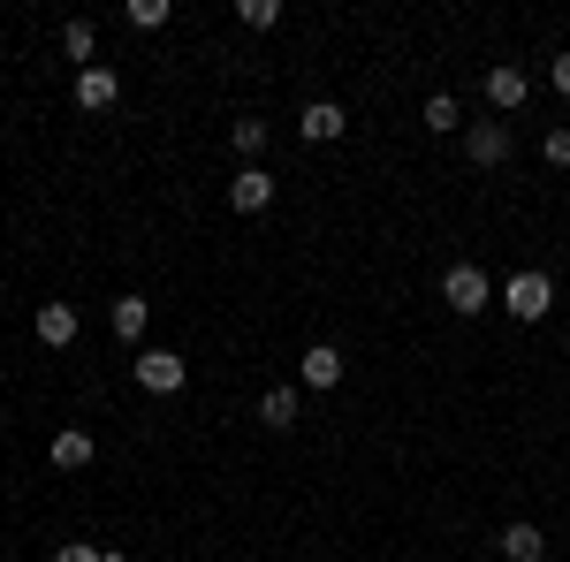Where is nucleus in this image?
I'll use <instances>...</instances> for the list:
<instances>
[{
    "label": "nucleus",
    "instance_id": "1",
    "mask_svg": "<svg viewBox=\"0 0 570 562\" xmlns=\"http://www.w3.org/2000/svg\"><path fill=\"white\" fill-rule=\"evenodd\" d=\"M441 297H449V312H487L494 304V282H487V266H472V259H456L449 274H441Z\"/></svg>",
    "mask_w": 570,
    "mask_h": 562
},
{
    "label": "nucleus",
    "instance_id": "2",
    "mask_svg": "<svg viewBox=\"0 0 570 562\" xmlns=\"http://www.w3.org/2000/svg\"><path fill=\"white\" fill-rule=\"evenodd\" d=\"M130 373H137V388H145V395H176L183 381H190V365H183L176 349H137Z\"/></svg>",
    "mask_w": 570,
    "mask_h": 562
},
{
    "label": "nucleus",
    "instance_id": "3",
    "mask_svg": "<svg viewBox=\"0 0 570 562\" xmlns=\"http://www.w3.org/2000/svg\"><path fill=\"white\" fill-rule=\"evenodd\" d=\"M502 304H510V319H548V312H556V282H548V274H510Z\"/></svg>",
    "mask_w": 570,
    "mask_h": 562
},
{
    "label": "nucleus",
    "instance_id": "4",
    "mask_svg": "<svg viewBox=\"0 0 570 562\" xmlns=\"http://www.w3.org/2000/svg\"><path fill=\"white\" fill-rule=\"evenodd\" d=\"M464 160L472 168H502L510 160V122H472L464 130Z\"/></svg>",
    "mask_w": 570,
    "mask_h": 562
},
{
    "label": "nucleus",
    "instance_id": "5",
    "mask_svg": "<svg viewBox=\"0 0 570 562\" xmlns=\"http://www.w3.org/2000/svg\"><path fill=\"white\" fill-rule=\"evenodd\" d=\"M115 99H122V77H115V69H99V61L77 69V107H85V115H107Z\"/></svg>",
    "mask_w": 570,
    "mask_h": 562
},
{
    "label": "nucleus",
    "instance_id": "6",
    "mask_svg": "<svg viewBox=\"0 0 570 562\" xmlns=\"http://www.w3.org/2000/svg\"><path fill=\"white\" fill-rule=\"evenodd\" d=\"M297 130H305V145H335V137L351 130V115H343L335 99H312L305 115H297Z\"/></svg>",
    "mask_w": 570,
    "mask_h": 562
},
{
    "label": "nucleus",
    "instance_id": "7",
    "mask_svg": "<svg viewBox=\"0 0 570 562\" xmlns=\"http://www.w3.org/2000/svg\"><path fill=\"white\" fill-rule=\"evenodd\" d=\"M297 381H305V388H335V381H343V349H335V343H312L305 357H297Z\"/></svg>",
    "mask_w": 570,
    "mask_h": 562
},
{
    "label": "nucleus",
    "instance_id": "8",
    "mask_svg": "<svg viewBox=\"0 0 570 562\" xmlns=\"http://www.w3.org/2000/svg\"><path fill=\"white\" fill-rule=\"evenodd\" d=\"M228 206H236V214H266V206H274V175L244 168L236 183H228Z\"/></svg>",
    "mask_w": 570,
    "mask_h": 562
},
{
    "label": "nucleus",
    "instance_id": "9",
    "mask_svg": "<svg viewBox=\"0 0 570 562\" xmlns=\"http://www.w3.org/2000/svg\"><path fill=\"white\" fill-rule=\"evenodd\" d=\"M494 548H502V562H540L548 555V532H540V524H502Z\"/></svg>",
    "mask_w": 570,
    "mask_h": 562
},
{
    "label": "nucleus",
    "instance_id": "10",
    "mask_svg": "<svg viewBox=\"0 0 570 562\" xmlns=\"http://www.w3.org/2000/svg\"><path fill=\"white\" fill-rule=\"evenodd\" d=\"M525 69H487V99H494V107H502V115H518V107H525Z\"/></svg>",
    "mask_w": 570,
    "mask_h": 562
},
{
    "label": "nucleus",
    "instance_id": "11",
    "mask_svg": "<svg viewBox=\"0 0 570 562\" xmlns=\"http://www.w3.org/2000/svg\"><path fill=\"white\" fill-rule=\"evenodd\" d=\"M39 343L46 349L77 343V304H39Z\"/></svg>",
    "mask_w": 570,
    "mask_h": 562
},
{
    "label": "nucleus",
    "instance_id": "12",
    "mask_svg": "<svg viewBox=\"0 0 570 562\" xmlns=\"http://www.w3.org/2000/svg\"><path fill=\"white\" fill-rule=\"evenodd\" d=\"M91 464V433L85 426H61L53 433V472H85Z\"/></svg>",
    "mask_w": 570,
    "mask_h": 562
},
{
    "label": "nucleus",
    "instance_id": "13",
    "mask_svg": "<svg viewBox=\"0 0 570 562\" xmlns=\"http://www.w3.org/2000/svg\"><path fill=\"white\" fill-rule=\"evenodd\" d=\"M107 327H115L122 343H145V297H115V312H107Z\"/></svg>",
    "mask_w": 570,
    "mask_h": 562
},
{
    "label": "nucleus",
    "instance_id": "14",
    "mask_svg": "<svg viewBox=\"0 0 570 562\" xmlns=\"http://www.w3.org/2000/svg\"><path fill=\"white\" fill-rule=\"evenodd\" d=\"M259 418H266V426H297V388H266L259 395Z\"/></svg>",
    "mask_w": 570,
    "mask_h": 562
},
{
    "label": "nucleus",
    "instance_id": "15",
    "mask_svg": "<svg viewBox=\"0 0 570 562\" xmlns=\"http://www.w3.org/2000/svg\"><path fill=\"white\" fill-rule=\"evenodd\" d=\"M61 46H69V61H77V69H91V46H99V31L77 16V23H61Z\"/></svg>",
    "mask_w": 570,
    "mask_h": 562
},
{
    "label": "nucleus",
    "instance_id": "16",
    "mask_svg": "<svg viewBox=\"0 0 570 562\" xmlns=\"http://www.w3.org/2000/svg\"><path fill=\"white\" fill-rule=\"evenodd\" d=\"M456 122H464V107H456V99H449V91H434V99H426V130H456Z\"/></svg>",
    "mask_w": 570,
    "mask_h": 562
},
{
    "label": "nucleus",
    "instance_id": "17",
    "mask_svg": "<svg viewBox=\"0 0 570 562\" xmlns=\"http://www.w3.org/2000/svg\"><path fill=\"white\" fill-rule=\"evenodd\" d=\"M122 16H130L137 31H160V23H168V0H130Z\"/></svg>",
    "mask_w": 570,
    "mask_h": 562
},
{
    "label": "nucleus",
    "instance_id": "18",
    "mask_svg": "<svg viewBox=\"0 0 570 562\" xmlns=\"http://www.w3.org/2000/svg\"><path fill=\"white\" fill-rule=\"evenodd\" d=\"M236 16H244V23H252V31H274V23H282V0H244V8H236Z\"/></svg>",
    "mask_w": 570,
    "mask_h": 562
},
{
    "label": "nucleus",
    "instance_id": "19",
    "mask_svg": "<svg viewBox=\"0 0 570 562\" xmlns=\"http://www.w3.org/2000/svg\"><path fill=\"white\" fill-rule=\"evenodd\" d=\"M228 137H236V152H266V122H259V115H244Z\"/></svg>",
    "mask_w": 570,
    "mask_h": 562
},
{
    "label": "nucleus",
    "instance_id": "20",
    "mask_svg": "<svg viewBox=\"0 0 570 562\" xmlns=\"http://www.w3.org/2000/svg\"><path fill=\"white\" fill-rule=\"evenodd\" d=\"M540 152H548V168H570V130H548V145H540Z\"/></svg>",
    "mask_w": 570,
    "mask_h": 562
},
{
    "label": "nucleus",
    "instance_id": "21",
    "mask_svg": "<svg viewBox=\"0 0 570 562\" xmlns=\"http://www.w3.org/2000/svg\"><path fill=\"white\" fill-rule=\"evenodd\" d=\"M548 85H556V91L570 99V53H556V61H548Z\"/></svg>",
    "mask_w": 570,
    "mask_h": 562
},
{
    "label": "nucleus",
    "instance_id": "22",
    "mask_svg": "<svg viewBox=\"0 0 570 562\" xmlns=\"http://www.w3.org/2000/svg\"><path fill=\"white\" fill-rule=\"evenodd\" d=\"M53 562H99V548H85V540H77V548H53Z\"/></svg>",
    "mask_w": 570,
    "mask_h": 562
},
{
    "label": "nucleus",
    "instance_id": "23",
    "mask_svg": "<svg viewBox=\"0 0 570 562\" xmlns=\"http://www.w3.org/2000/svg\"><path fill=\"white\" fill-rule=\"evenodd\" d=\"M99 562H130V555H115V548H99Z\"/></svg>",
    "mask_w": 570,
    "mask_h": 562
}]
</instances>
